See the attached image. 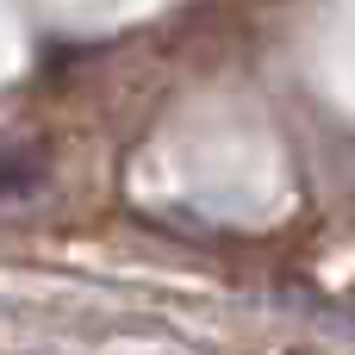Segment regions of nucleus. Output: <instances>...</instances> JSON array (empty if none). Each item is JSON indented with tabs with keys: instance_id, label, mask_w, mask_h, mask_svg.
I'll list each match as a JSON object with an SVG mask.
<instances>
[{
	"instance_id": "obj_1",
	"label": "nucleus",
	"mask_w": 355,
	"mask_h": 355,
	"mask_svg": "<svg viewBox=\"0 0 355 355\" xmlns=\"http://www.w3.org/2000/svg\"><path fill=\"white\" fill-rule=\"evenodd\" d=\"M44 181H50V156L37 144H0V206L44 193Z\"/></svg>"
}]
</instances>
